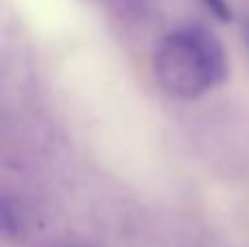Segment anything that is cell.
Masks as SVG:
<instances>
[{"label": "cell", "mask_w": 249, "mask_h": 247, "mask_svg": "<svg viewBox=\"0 0 249 247\" xmlns=\"http://www.w3.org/2000/svg\"><path fill=\"white\" fill-rule=\"evenodd\" d=\"M203 2H206V7L214 13L216 20H221V22L232 20V7H230L228 0H203Z\"/></svg>", "instance_id": "cell-3"}, {"label": "cell", "mask_w": 249, "mask_h": 247, "mask_svg": "<svg viewBox=\"0 0 249 247\" xmlns=\"http://www.w3.org/2000/svg\"><path fill=\"white\" fill-rule=\"evenodd\" d=\"M0 226H2L4 236H13L20 230V214L9 199H2V204H0Z\"/></svg>", "instance_id": "cell-2"}, {"label": "cell", "mask_w": 249, "mask_h": 247, "mask_svg": "<svg viewBox=\"0 0 249 247\" xmlns=\"http://www.w3.org/2000/svg\"><path fill=\"white\" fill-rule=\"evenodd\" d=\"M243 39H245L247 51H249V18H247L245 22H243Z\"/></svg>", "instance_id": "cell-4"}, {"label": "cell", "mask_w": 249, "mask_h": 247, "mask_svg": "<svg viewBox=\"0 0 249 247\" xmlns=\"http://www.w3.org/2000/svg\"><path fill=\"white\" fill-rule=\"evenodd\" d=\"M153 72L164 92L175 99H199L228 77V55L214 33L184 26L166 33L155 46Z\"/></svg>", "instance_id": "cell-1"}]
</instances>
